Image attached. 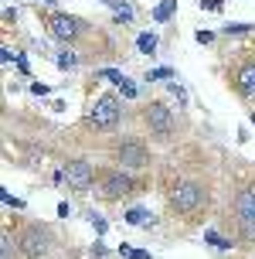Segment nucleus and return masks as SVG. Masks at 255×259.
Wrapping results in <instances>:
<instances>
[{
    "mask_svg": "<svg viewBox=\"0 0 255 259\" xmlns=\"http://www.w3.org/2000/svg\"><path fill=\"white\" fill-rule=\"evenodd\" d=\"M119 123H123V103L116 99L113 92L99 96L95 106L89 109V126L95 130V133H113Z\"/></svg>",
    "mask_w": 255,
    "mask_h": 259,
    "instance_id": "0eeeda50",
    "label": "nucleus"
},
{
    "mask_svg": "<svg viewBox=\"0 0 255 259\" xmlns=\"http://www.w3.org/2000/svg\"><path fill=\"white\" fill-rule=\"evenodd\" d=\"M82 31H85V24L78 17H72V14H51L48 17V34L55 41H62V45H75L82 38Z\"/></svg>",
    "mask_w": 255,
    "mask_h": 259,
    "instance_id": "1a4fd4ad",
    "label": "nucleus"
},
{
    "mask_svg": "<svg viewBox=\"0 0 255 259\" xmlns=\"http://www.w3.org/2000/svg\"><path fill=\"white\" fill-rule=\"evenodd\" d=\"M140 123L150 137H157V140H170V137L177 133V113L167 103H160V99H150V103L140 109Z\"/></svg>",
    "mask_w": 255,
    "mask_h": 259,
    "instance_id": "7ed1b4c3",
    "label": "nucleus"
},
{
    "mask_svg": "<svg viewBox=\"0 0 255 259\" xmlns=\"http://www.w3.org/2000/svg\"><path fill=\"white\" fill-rule=\"evenodd\" d=\"M167 92H170V96H177L180 103H187V92H184V85H177V82H170V85H167Z\"/></svg>",
    "mask_w": 255,
    "mask_h": 259,
    "instance_id": "412c9836",
    "label": "nucleus"
},
{
    "mask_svg": "<svg viewBox=\"0 0 255 259\" xmlns=\"http://www.w3.org/2000/svg\"><path fill=\"white\" fill-rule=\"evenodd\" d=\"M17 252H21V242H14L11 232H4L0 235V259H14Z\"/></svg>",
    "mask_w": 255,
    "mask_h": 259,
    "instance_id": "ddd939ff",
    "label": "nucleus"
},
{
    "mask_svg": "<svg viewBox=\"0 0 255 259\" xmlns=\"http://www.w3.org/2000/svg\"><path fill=\"white\" fill-rule=\"evenodd\" d=\"M252 31V24H228L225 27V34H248Z\"/></svg>",
    "mask_w": 255,
    "mask_h": 259,
    "instance_id": "4be33fe9",
    "label": "nucleus"
},
{
    "mask_svg": "<svg viewBox=\"0 0 255 259\" xmlns=\"http://www.w3.org/2000/svg\"><path fill=\"white\" fill-rule=\"evenodd\" d=\"M95 78H106V82H116V85H119L126 75H123L119 68H102V72H95Z\"/></svg>",
    "mask_w": 255,
    "mask_h": 259,
    "instance_id": "dca6fc26",
    "label": "nucleus"
},
{
    "mask_svg": "<svg viewBox=\"0 0 255 259\" xmlns=\"http://www.w3.org/2000/svg\"><path fill=\"white\" fill-rule=\"evenodd\" d=\"M136 191H140V184L133 178V170L119 167V164L99 170V194L106 201H126V198H133Z\"/></svg>",
    "mask_w": 255,
    "mask_h": 259,
    "instance_id": "20e7f679",
    "label": "nucleus"
},
{
    "mask_svg": "<svg viewBox=\"0 0 255 259\" xmlns=\"http://www.w3.org/2000/svg\"><path fill=\"white\" fill-rule=\"evenodd\" d=\"M201 7H204V11H211V14H218V11H221V0H204Z\"/></svg>",
    "mask_w": 255,
    "mask_h": 259,
    "instance_id": "cd10ccee",
    "label": "nucleus"
},
{
    "mask_svg": "<svg viewBox=\"0 0 255 259\" xmlns=\"http://www.w3.org/2000/svg\"><path fill=\"white\" fill-rule=\"evenodd\" d=\"M231 85H235V92H238L242 99H252V96H255V58H252V62H242L238 68H235Z\"/></svg>",
    "mask_w": 255,
    "mask_h": 259,
    "instance_id": "9d476101",
    "label": "nucleus"
},
{
    "mask_svg": "<svg viewBox=\"0 0 255 259\" xmlns=\"http://www.w3.org/2000/svg\"><path fill=\"white\" fill-rule=\"evenodd\" d=\"M119 92H123V99H136V85H133V82H129V78H123V82H119Z\"/></svg>",
    "mask_w": 255,
    "mask_h": 259,
    "instance_id": "6ab92c4d",
    "label": "nucleus"
},
{
    "mask_svg": "<svg viewBox=\"0 0 255 259\" xmlns=\"http://www.w3.org/2000/svg\"><path fill=\"white\" fill-rule=\"evenodd\" d=\"M174 7H177L174 0H164V4H160V7L153 11V17H157V21H170V14H174Z\"/></svg>",
    "mask_w": 255,
    "mask_h": 259,
    "instance_id": "2eb2a0df",
    "label": "nucleus"
},
{
    "mask_svg": "<svg viewBox=\"0 0 255 259\" xmlns=\"http://www.w3.org/2000/svg\"><path fill=\"white\" fill-rule=\"evenodd\" d=\"M0 198H4V205H11V208H24V201H21V198H14V194L7 191V188L0 191Z\"/></svg>",
    "mask_w": 255,
    "mask_h": 259,
    "instance_id": "aec40b11",
    "label": "nucleus"
},
{
    "mask_svg": "<svg viewBox=\"0 0 255 259\" xmlns=\"http://www.w3.org/2000/svg\"><path fill=\"white\" fill-rule=\"evenodd\" d=\"M102 4H106V7H113L116 14H119V11H129V7L123 4V0H102Z\"/></svg>",
    "mask_w": 255,
    "mask_h": 259,
    "instance_id": "bb28decb",
    "label": "nucleus"
},
{
    "mask_svg": "<svg viewBox=\"0 0 255 259\" xmlns=\"http://www.w3.org/2000/svg\"><path fill=\"white\" fill-rule=\"evenodd\" d=\"M204 242H211V246H218V249H231V242H228V239H221L218 232H204Z\"/></svg>",
    "mask_w": 255,
    "mask_h": 259,
    "instance_id": "a211bd4d",
    "label": "nucleus"
},
{
    "mask_svg": "<svg viewBox=\"0 0 255 259\" xmlns=\"http://www.w3.org/2000/svg\"><path fill=\"white\" fill-rule=\"evenodd\" d=\"M208 184L197 178H177V181L167 188V211L177 215V219H194L208 208Z\"/></svg>",
    "mask_w": 255,
    "mask_h": 259,
    "instance_id": "f257e3e1",
    "label": "nucleus"
},
{
    "mask_svg": "<svg viewBox=\"0 0 255 259\" xmlns=\"http://www.w3.org/2000/svg\"><path fill=\"white\" fill-rule=\"evenodd\" d=\"M231 225H235V235L242 242H252L255 246V184H245L231 194Z\"/></svg>",
    "mask_w": 255,
    "mask_h": 259,
    "instance_id": "f03ea898",
    "label": "nucleus"
},
{
    "mask_svg": "<svg viewBox=\"0 0 255 259\" xmlns=\"http://www.w3.org/2000/svg\"><path fill=\"white\" fill-rule=\"evenodd\" d=\"M109 157H113L119 167H126V170H143V167H150V147L140 140V137H123V140H113V147H109Z\"/></svg>",
    "mask_w": 255,
    "mask_h": 259,
    "instance_id": "39448f33",
    "label": "nucleus"
},
{
    "mask_svg": "<svg viewBox=\"0 0 255 259\" xmlns=\"http://www.w3.org/2000/svg\"><path fill=\"white\" fill-rule=\"evenodd\" d=\"M136 48H140V52H146V55H153V52H157V34H140Z\"/></svg>",
    "mask_w": 255,
    "mask_h": 259,
    "instance_id": "4468645a",
    "label": "nucleus"
},
{
    "mask_svg": "<svg viewBox=\"0 0 255 259\" xmlns=\"http://www.w3.org/2000/svg\"><path fill=\"white\" fill-rule=\"evenodd\" d=\"M55 65H58L62 72H75V68H78V55L72 52V48H62L58 58H55Z\"/></svg>",
    "mask_w": 255,
    "mask_h": 259,
    "instance_id": "f8f14e48",
    "label": "nucleus"
},
{
    "mask_svg": "<svg viewBox=\"0 0 255 259\" xmlns=\"http://www.w3.org/2000/svg\"><path fill=\"white\" fill-rule=\"evenodd\" d=\"M170 75H174L170 68H153V72H146V78H150V82H157V78H170Z\"/></svg>",
    "mask_w": 255,
    "mask_h": 259,
    "instance_id": "5701e85b",
    "label": "nucleus"
},
{
    "mask_svg": "<svg viewBox=\"0 0 255 259\" xmlns=\"http://www.w3.org/2000/svg\"><path fill=\"white\" fill-rule=\"evenodd\" d=\"M31 92H34V96H48L51 85H44V82H34V85H31Z\"/></svg>",
    "mask_w": 255,
    "mask_h": 259,
    "instance_id": "a878e982",
    "label": "nucleus"
},
{
    "mask_svg": "<svg viewBox=\"0 0 255 259\" xmlns=\"http://www.w3.org/2000/svg\"><path fill=\"white\" fill-rule=\"evenodd\" d=\"M62 181L72 188V191H89L92 184L99 181V174H95V167H92L89 160H82V157H75V160H68L62 167Z\"/></svg>",
    "mask_w": 255,
    "mask_h": 259,
    "instance_id": "6e6552de",
    "label": "nucleus"
},
{
    "mask_svg": "<svg viewBox=\"0 0 255 259\" xmlns=\"http://www.w3.org/2000/svg\"><path fill=\"white\" fill-rule=\"evenodd\" d=\"M252 126H255V116H252Z\"/></svg>",
    "mask_w": 255,
    "mask_h": 259,
    "instance_id": "c85d7f7f",
    "label": "nucleus"
},
{
    "mask_svg": "<svg viewBox=\"0 0 255 259\" xmlns=\"http://www.w3.org/2000/svg\"><path fill=\"white\" fill-rule=\"evenodd\" d=\"M89 222H92V225H95V232H106V229H109V225H106V219H99V215H95V211H89Z\"/></svg>",
    "mask_w": 255,
    "mask_h": 259,
    "instance_id": "b1692460",
    "label": "nucleus"
},
{
    "mask_svg": "<svg viewBox=\"0 0 255 259\" xmlns=\"http://www.w3.org/2000/svg\"><path fill=\"white\" fill-rule=\"evenodd\" d=\"M17 242H21V256L27 259H48L51 246H55V235L44 222H27L21 235H17Z\"/></svg>",
    "mask_w": 255,
    "mask_h": 259,
    "instance_id": "423d86ee",
    "label": "nucleus"
},
{
    "mask_svg": "<svg viewBox=\"0 0 255 259\" xmlns=\"http://www.w3.org/2000/svg\"><path fill=\"white\" fill-rule=\"evenodd\" d=\"M119 252H123L126 259H150L146 249H133V246H119Z\"/></svg>",
    "mask_w": 255,
    "mask_h": 259,
    "instance_id": "f3484780",
    "label": "nucleus"
},
{
    "mask_svg": "<svg viewBox=\"0 0 255 259\" xmlns=\"http://www.w3.org/2000/svg\"><path fill=\"white\" fill-rule=\"evenodd\" d=\"M126 222H129V225H140V229H150V225H153V215L146 211V208L136 205V208H129V211H126Z\"/></svg>",
    "mask_w": 255,
    "mask_h": 259,
    "instance_id": "9b49d317",
    "label": "nucleus"
},
{
    "mask_svg": "<svg viewBox=\"0 0 255 259\" xmlns=\"http://www.w3.org/2000/svg\"><path fill=\"white\" fill-rule=\"evenodd\" d=\"M194 38H197V45H211L215 41V31H197Z\"/></svg>",
    "mask_w": 255,
    "mask_h": 259,
    "instance_id": "393cba45",
    "label": "nucleus"
}]
</instances>
